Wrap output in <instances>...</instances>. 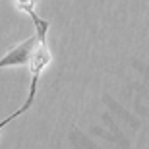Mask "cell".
<instances>
[{
  "label": "cell",
  "instance_id": "1",
  "mask_svg": "<svg viewBox=\"0 0 149 149\" xmlns=\"http://www.w3.org/2000/svg\"><path fill=\"white\" fill-rule=\"evenodd\" d=\"M33 101H35V97H31V95H27V101H25V103H23V107H19V109H17L16 112H12L10 116H6L4 120H0V132H2V128H4V126H8V124H10L12 120H16L17 116H22L23 112H27L29 109H31V107H33Z\"/></svg>",
  "mask_w": 149,
  "mask_h": 149
},
{
  "label": "cell",
  "instance_id": "2",
  "mask_svg": "<svg viewBox=\"0 0 149 149\" xmlns=\"http://www.w3.org/2000/svg\"><path fill=\"white\" fill-rule=\"evenodd\" d=\"M14 4L17 6V10L25 12V14H31V12H35V0H14Z\"/></svg>",
  "mask_w": 149,
  "mask_h": 149
}]
</instances>
